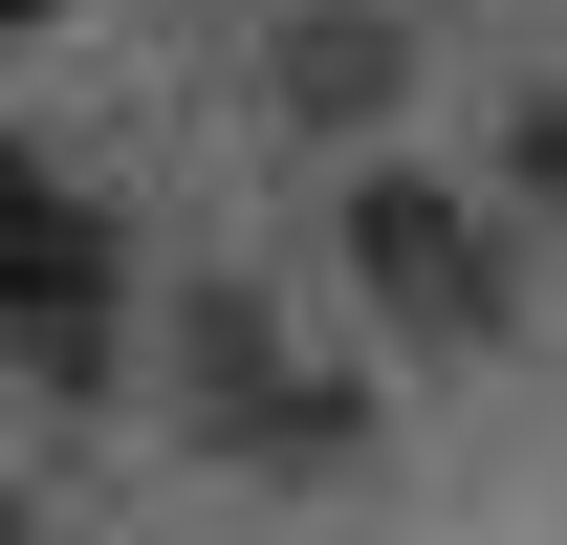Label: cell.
Segmentation results:
<instances>
[{"mask_svg":"<svg viewBox=\"0 0 567 545\" xmlns=\"http://www.w3.org/2000/svg\"><path fill=\"white\" fill-rule=\"evenodd\" d=\"M350 284H371V328L415 349V371L502 349V240H481V197H436V175H350Z\"/></svg>","mask_w":567,"mask_h":545,"instance_id":"obj_1","label":"cell"},{"mask_svg":"<svg viewBox=\"0 0 567 545\" xmlns=\"http://www.w3.org/2000/svg\"><path fill=\"white\" fill-rule=\"evenodd\" d=\"M197 436L218 459H350V371H306V349L262 328V306H197Z\"/></svg>","mask_w":567,"mask_h":545,"instance_id":"obj_2","label":"cell"},{"mask_svg":"<svg viewBox=\"0 0 567 545\" xmlns=\"http://www.w3.org/2000/svg\"><path fill=\"white\" fill-rule=\"evenodd\" d=\"M284 110H306V132L415 110V22H393V0H306V22H284Z\"/></svg>","mask_w":567,"mask_h":545,"instance_id":"obj_3","label":"cell"},{"mask_svg":"<svg viewBox=\"0 0 567 545\" xmlns=\"http://www.w3.org/2000/svg\"><path fill=\"white\" fill-rule=\"evenodd\" d=\"M66 284H87V197L44 175V153H0V328H22V306H66Z\"/></svg>","mask_w":567,"mask_h":545,"instance_id":"obj_4","label":"cell"},{"mask_svg":"<svg viewBox=\"0 0 567 545\" xmlns=\"http://www.w3.org/2000/svg\"><path fill=\"white\" fill-rule=\"evenodd\" d=\"M44 22H66V0H0V44H44Z\"/></svg>","mask_w":567,"mask_h":545,"instance_id":"obj_5","label":"cell"},{"mask_svg":"<svg viewBox=\"0 0 567 545\" xmlns=\"http://www.w3.org/2000/svg\"><path fill=\"white\" fill-rule=\"evenodd\" d=\"M0 545H44V524H22V502H0Z\"/></svg>","mask_w":567,"mask_h":545,"instance_id":"obj_6","label":"cell"}]
</instances>
